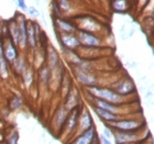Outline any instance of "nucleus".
<instances>
[{
  "instance_id": "14",
  "label": "nucleus",
  "mask_w": 154,
  "mask_h": 144,
  "mask_svg": "<svg viewBox=\"0 0 154 144\" xmlns=\"http://www.w3.org/2000/svg\"><path fill=\"white\" fill-rule=\"evenodd\" d=\"M38 24L31 22V21H28L26 22V41H28V45L31 48L36 46L38 35Z\"/></svg>"
},
{
  "instance_id": "20",
  "label": "nucleus",
  "mask_w": 154,
  "mask_h": 144,
  "mask_svg": "<svg viewBox=\"0 0 154 144\" xmlns=\"http://www.w3.org/2000/svg\"><path fill=\"white\" fill-rule=\"evenodd\" d=\"M94 111L96 112V115L99 117L103 121L106 122H113V121H118L120 119H122V117L120 115H113V113H110V112L106 111V110H103V109L100 108H97V107H94L93 106Z\"/></svg>"
},
{
  "instance_id": "23",
  "label": "nucleus",
  "mask_w": 154,
  "mask_h": 144,
  "mask_svg": "<svg viewBox=\"0 0 154 144\" xmlns=\"http://www.w3.org/2000/svg\"><path fill=\"white\" fill-rule=\"evenodd\" d=\"M18 140H19V134H18V132L14 130L8 135V138H7V143L8 144H18Z\"/></svg>"
},
{
  "instance_id": "10",
  "label": "nucleus",
  "mask_w": 154,
  "mask_h": 144,
  "mask_svg": "<svg viewBox=\"0 0 154 144\" xmlns=\"http://www.w3.org/2000/svg\"><path fill=\"white\" fill-rule=\"evenodd\" d=\"M75 77L78 80V83L82 84L83 86L89 88V87H95L98 84V78H97L93 73L89 72H83L77 69L75 71Z\"/></svg>"
},
{
  "instance_id": "6",
  "label": "nucleus",
  "mask_w": 154,
  "mask_h": 144,
  "mask_svg": "<svg viewBox=\"0 0 154 144\" xmlns=\"http://www.w3.org/2000/svg\"><path fill=\"white\" fill-rule=\"evenodd\" d=\"M111 89L117 93H119L120 96L129 97L131 96L132 93H135V85L132 81L131 78L125 77V78H122V79L119 80L118 83H116Z\"/></svg>"
},
{
  "instance_id": "3",
  "label": "nucleus",
  "mask_w": 154,
  "mask_h": 144,
  "mask_svg": "<svg viewBox=\"0 0 154 144\" xmlns=\"http://www.w3.org/2000/svg\"><path fill=\"white\" fill-rule=\"evenodd\" d=\"M148 131V130H146ZM143 129L134 132H120V131H111L112 132V136L115 138V141L117 144H135L139 141L143 140L146 138L150 133L144 135Z\"/></svg>"
},
{
  "instance_id": "4",
  "label": "nucleus",
  "mask_w": 154,
  "mask_h": 144,
  "mask_svg": "<svg viewBox=\"0 0 154 144\" xmlns=\"http://www.w3.org/2000/svg\"><path fill=\"white\" fill-rule=\"evenodd\" d=\"M74 21V24L77 30L85 31V32L88 33H93V34H96L97 32H99L101 28H103V26L100 24L98 20H96L95 18L89 16L78 17V18H75Z\"/></svg>"
},
{
  "instance_id": "21",
  "label": "nucleus",
  "mask_w": 154,
  "mask_h": 144,
  "mask_svg": "<svg viewBox=\"0 0 154 144\" xmlns=\"http://www.w3.org/2000/svg\"><path fill=\"white\" fill-rule=\"evenodd\" d=\"M130 1H125V0H117L111 2V8L115 10L116 12H127L130 9Z\"/></svg>"
},
{
  "instance_id": "15",
  "label": "nucleus",
  "mask_w": 154,
  "mask_h": 144,
  "mask_svg": "<svg viewBox=\"0 0 154 144\" xmlns=\"http://www.w3.org/2000/svg\"><path fill=\"white\" fill-rule=\"evenodd\" d=\"M66 101H65V108L67 111H72L76 109L77 107L79 106L78 105V101H79V93H78V90L75 88V87L72 86L68 93L66 95Z\"/></svg>"
},
{
  "instance_id": "8",
  "label": "nucleus",
  "mask_w": 154,
  "mask_h": 144,
  "mask_svg": "<svg viewBox=\"0 0 154 144\" xmlns=\"http://www.w3.org/2000/svg\"><path fill=\"white\" fill-rule=\"evenodd\" d=\"M58 41H60V44L62 45V48H65L68 51H76L80 46L75 34L58 33Z\"/></svg>"
},
{
  "instance_id": "17",
  "label": "nucleus",
  "mask_w": 154,
  "mask_h": 144,
  "mask_svg": "<svg viewBox=\"0 0 154 144\" xmlns=\"http://www.w3.org/2000/svg\"><path fill=\"white\" fill-rule=\"evenodd\" d=\"M17 22H18V24H19V44H18V46H19L20 48H26V46H28V41H26V21L24 18H23L22 16L19 17V20L17 19Z\"/></svg>"
},
{
  "instance_id": "19",
  "label": "nucleus",
  "mask_w": 154,
  "mask_h": 144,
  "mask_svg": "<svg viewBox=\"0 0 154 144\" xmlns=\"http://www.w3.org/2000/svg\"><path fill=\"white\" fill-rule=\"evenodd\" d=\"M48 67L50 68V71H52V69H54V68H56L60 65V56H58V53L56 52V50H55L53 46H48Z\"/></svg>"
},
{
  "instance_id": "16",
  "label": "nucleus",
  "mask_w": 154,
  "mask_h": 144,
  "mask_svg": "<svg viewBox=\"0 0 154 144\" xmlns=\"http://www.w3.org/2000/svg\"><path fill=\"white\" fill-rule=\"evenodd\" d=\"M68 112L69 111H67L64 106L60 107V108L57 109V111L55 112L54 119H53V124H54L55 128L57 129V130H60V131H62V129L64 127L65 121H66V119H67V117H68Z\"/></svg>"
},
{
  "instance_id": "22",
  "label": "nucleus",
  "mask_w": 154,
  "mask_h": 144,
  "mask_svg": "<svg viewBox=\"0 0 154 144\" xmlns=\"http://www.w3.org/2000/svg\"><path fill=\"white\" fill-rule=\"evenodd\" d=\"M12 65L14 66V68H16V72L19 74H22L26 72V61H24V58H23V56H21V55H19L18 56V58H17L16 61L13 62Z\"/></svg>"
},
{
  "instance_id": "5",
  "label": "nucleus",
  "mask_w": 154,
  "mask_h": 144,
  "mask_svg": "<svg viewBox=\"0 0 154 144\" xmlns=\"http://www.w3.org/2000/svg\"><path fill=\"white\" fill-rule=\"evenodd\" d=\"M76 38L79 42L80 46L87 48H99L103 46V40L96 34L88 33L85 31L76 30Z\"/></svg>"
},
{
  "instance_id": "1",
  "label": "nucleus",
  "mask_w": 154,
  "mask_h": 144,
  "mask_svg": "<svg viewBox=\"0 0 154 144\" xmlns=\"http://www.w3.org/2000/svg\"><path fill=\"white\" fill-rule=\"evenodd\" d=\"M87 93L93 98L96 99L103 100L109 103H112L116 106H123V105H128L127 103V98L128 97L120 96L119 93L113 91L111 88H106V87H89L87 88Z\"/></svg>"
},
{
  "instance_id": "28",
  "label": "nucleus",
  "mask_w": 154,
  "mask_h": 144,
  "mask_svg": "<svg viewBox=\"0 0 154 144\" xmlns=\"http://www.w3.org/2000/svg\"><path fill=\"white\" fill-rule=\"evenodd\" d=\"M103 136H105V138H107V139L111 138V136H112V132L110 131L108 128H106L105 130H103Z\"/></svg>"
},
{
  "instance_id": "12",
  "label": "nucleus",
  "mask_w": 154,
  "mask_h": 144,
  "mask_svg": "<svg viewBox=\"0 0 154 144\" xmlns=\"http://www.w3.org/2000/svg\"><path fill=\"white\" fill-rule=\"evenodd\" d=\"M97 140V132L95 129V125L90 129L83 132L82 134L77 135L74 139V141L71 144H93Z\"/></svg>"
},
{
  "instance_id": "26",
  "label": "nucleus",
  "mask_w": 154,
  "mask_h": 144,
  "mask_svg": "<svg viewBox=\"0 0 154 144\" xmlns=\"http://www.w3.org/2000/svg\"><path fill=\"white\" fill-rule=\"evenodd\" d=\"M135 144H153V140H152V138H151V134H149L146 138H144L143 140L139 141L138 143H135Z\"/></svg>"
},
{
  "instance_id": "25",
  "label": "nucleus",
  "mask_w": 154,
  "mask_h": 144,
  "mask_svg": "<svg viewBox=\"0 0 154 144\" xmlns=\"http://www.w3.org/2000/svg\"><path fill=\"white\" fill-rule=\"evenodd\" d=\"M28 12H29V14L31 17H34V18H36V17H38V11L36 10V8H34V7H29L28 8Z\"/></svg>"
},
{
  "instance_id": "2",
  "label": "nucleus",
  "mask_w": 154,
  "mask_h": 144,
  "mask_svg": "<svg viewBox=\"0 0 154 144\" xmlns=\"http://www.w3.org/2000/svg\"><path fill=\"white\" fill-rule=\"evenodd\" d=\"M106 128L110 131H120V132H134L145 128V122L143 118H134V117H127L122 118L118 121L106 122Z\"/></svg>"
},
{
  "instance_id": "29",
  "label": "nucleus",
  "mask_w": 154,
  "mask_h": 144,
  "mask_svg": "<svg viewBox=\"0 0 154 144\" xmlns=\"http://www.w3.org/2000/svg\"><path fill=\"white\" fill-rule=\"evenodd\" d=\"M100 142H101V144H111V142L107 138H105L103 135H100Z\"/></svg>"
},
{
  "instance_id": "11",
  "label": "nucleus",
  "mask_w": 154,
  "mask_h": 144,
  "mask_svg": "<svg viewBox=\"0 0 154 144\" xmlns=\"http://www.w3.org/2000/svg\"><path fill=\"white\" fill-rule=\"evenodd\" d=\"M91 127H94V122L91 115H89V112L86 108H84L80 111L79 118H78V124H77V135L82 134L83 132H85L86 130L90 129Z\"/></svg>"
},
{
  "instance_id": "9",
  "label": "nucleus",
  "mask_w": 154,
  "mask_h": 144,
  "mask_svg": "<svg viewBox=\"0 0 154 144\" xmlns=\"http://www.w3.org/2000/svg\"><path fill=\"white\" fill-rule=\"evenodd\" d=\"M2 45V53H3V56L6 58L7 63H10V64H12L13 62L16 61L18 56H19V53H18V48L14 44H13V42L10 40V38H6L5 42H3V44L1 43Z\"/></svg>"
},
{
  "instance_id": "24",
  "label": "nucleus",
  "mask_w": 154,
  "mask_h": 144,
  "mask_svg": "<svg viewBox=\"0 0 154 144\" xmlns=\"http://www.w3.org/2000/svg\"><path fill=\"white\" fill-rule=\"evenodd\" d=\"M10 107L12 109H18L21 107V99H20L19 97L14 96L11 99V101H10Z\"/></svg>"
},
{
  "instance_id": "18",
  "label": "nucleus",
  "mask_w": 154,
  "mask_h": 144,
  "mask_svg": "<svg viewBox=\"0 0 154 144\" xmlns=\"http://www.w3.org/2000/svg\"><path fill=\"white\" fill-rule=\"evenodd\" d=\"M8 33H9V38L13 42V44L18 46L19 44V24L16 19H12L8 23Z\"/></svg>"
},
{
  "instance_id": "30",
  "label": "nucleus",
  "mask_w": 154,
  "mask_h": 144,
  "mask_svg": "<svg viewBox=\"0 0 154 144\" xmlns=\"http://www.w3.org/2000/svg\"><path fill=\"white\" fill-rule=\"evenodd\" d=\"M1 34H2V30H1V26H0V38H1Z\"/></svg>"
},
{
  "instance_id": "13",
  "label": "nucleus",
  "mask_w": 154,
  "mask_h": 144,
  "mask_svg": "<svg viewBox=\"0 0 154 144\" xmlns=\"http://www.w3.org/2000/svg\"><path fill=\"white\" fill-rule=\"evenodd\" d=\"M55 28L57 29L58 33H65V34H74L77 30L74 22H71L63 18L55 19Z\"/></svg>"
},
{
  "instance_id": "7",
  "label": "nucleus",
  "mask_w": 154,
  "mask_h": 144,
  "mask_svg": "<svg viewBox=\"0 0 154 144\" xmlns=\"http://www.w3.org/2000/svg\"><path fill=\"white\" fill-rule=\"evenodd\" d=\"M79 115H80V109L78 107L76 109H74V110L69 111V113H68V117L66 119V121H65L64 127L62 129V131H64V133L67 136L72 135L74 133V131H76Z\"/></svg>"
},
{
  "instance_id": "27",
  "label": "nucleus",
  "mask_w": 154,
  "mask_h": 144,
  "mask_svg": "<svg viewBox=\"0 0 154 144\" xmlns=\"http://www.w3.org/2000/svg\"><path fill=\"white\" fill-rule=\"evenodd\" d=\"M17 5L19 6V8L21 10H23V11H26L28 10V7H26V3L24 2V1H22V0H20V1H18L17 2Z\"/></svg>"
}]
</instances>
